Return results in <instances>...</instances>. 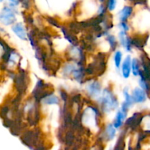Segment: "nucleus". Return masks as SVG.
<instances>
[{
	"label": "nucleus",
	"mask_w": 150,
	"mask_h": 150,
	"mask_svg": "<svg viewBox=\"0 0 150 150\" xmlns=\"http://www.w3.org/2000/svg\"><path fill=\"white\" fill-rule=\"evenodd\" d=\"M10 1H11L13 4H18L19 3V1H20V0H10Z\"/></svg>",
	"instance_id": "18"
},
{
	"label": "nucleus",
	"mask_w": 150,
	"mask_h": 150,
	"mask_svg": "<svg viewBox=\"0 0 150 150\" xmlns=\"http://www.w3.org/2000/svg\"><path fill=\"white\" fill-rule=\"evenodd\" d=\"M119 41L120 44L125 48L127 51H130L132 49V39L129 36H127V32L124 31H120L119 32Z\"/></svg>",
	"instance_id": "5"
},
{
	"label": "nucleus",
	"mask_w": 150,
	"mask_h": 150,
	"mask_svg": "<svg viewBox=\"0 0 150 150\" xmlns=\"http://www.w3.org/2000/svg\"><path fill=\"white\" fill-rule=\"evenodd\" d=\"M104 113H110L118 108V100L117 97L108 88H105L98 99Z\"/></svg>",
	"instance_id": "1"
},
{
	"label": "nucleus",
	"mask_w": 150,
	"mask_h": 150,
	"mask_svg": "<svg viewBox=\"0 0 150 150\" xmlns=\"http://www.w3.org/2000/svg\"><path fill=\"white\" fill-rule=\"evenodd\" d=\"M86 91H87L88 94L90 95L92 98H97L98 99L100 98L101 95V85L99 81H95L91 82L90 83L86 86Z\"/></svg>",
	"instance_id": "3"
},
{
	"label": "nucleus",
	"mask_w": 150,
	"mask_h": 150,
	"mask_svg": "<svg viewBox=\"0 0 150 150\" xmlns=\"http://www.w3.org/2000/svg\"><path fill=\"white\" fill-rule=\"evenodd\" d=\"M119 26H120L121 31H124V32H127L129 30V26L127 22H120Z\"/></svg>",
	"instance_id": "17"
},
{
	"label": "nucleus",
	"mask_w": 150,
	"mask_h": 150,
	"mask_svg": "<svg viewBox=\"0 0 150 150\" xmlns=\"http://www.w3.org/2000/svg\"><path fill=\"white\" fill-rule=\"evenodd\" d=\"M123 95H124V97H125L124 103L127 105V107H128V108H130V107L133 105V103L134 102H133V98H132L131 95H130L128 89H127V87L125 88V89H123Z\"/></svg>",
	"instance_id": "11"
},
{
	"label": "nucleus",
	"mask_w": 150,
	"mask_h": 150,
	"mask_svg": "<svg viewBox=\"0 0 150 150\" xmlns=\"http://www.w3.org/2000/svg\"><path fill=\"white\" fill-rule=\"evenodd\" d=\"M117 129L113 126L112 124H108L105 128V135L108 140H112L116 136Z\"/></svg>",
	"instance_id": "10"
},
{
	"label": "nucleus",
	"mask_w": 150,
	"mask_h": 150,
	"mask_svg": "<svg viewBox=\"0 0 150 150\" xmlns=\"http://www.w3.org/2000/svg\"><path fill=\"white\" fill-rule=\"evenodd\" d=\"M43 103L45 105H54V104L59 103V99L55 95H48L45 97L44 99H42Z\"/></svg>",
	"instance_id": "12"
},
{
	"label": "nucleus",
	"mask_w": 150,
	"mask_h": 150,
	"mask_svg": "<svg viewBox=\"0 0 150 150\" xmlns=\"http://www.w3.org/2000/svg\"><path fill=\"white\" fill-rule=\"evenodd\" d=\"M131 57L130 55L127 56L123 63L121 64V72L122 76L125 79H128L131 73Z\"/></svg>",
	"instance_id": "6"
},
{
	"label": "nucleus",
	"mask_w": 150,
	"mask_h": 150,
	"mask_svg": "<svg viewBox=\"0 0 150 150\" xmlns=\"http://www.w3.org/2000/svg\"><path fill=\"white\" fill-rule=\"evenodd\" d=\"M131 70L133 72V74L134 76H139V73H140V64H139V62L137 59H133L131 62Z\"/></svg>",
	"instance_id": "14"
},
{
	"label": "nucleus",
	"mask_w": 150,
	"mask_h": 150,
	"mask_svg": "<svg viewBox=\"0 0 150 150\" xmlns=\"http://www.w3.org/2000/svg\"><path fill=\"white\" fill-rule=\"evenodd\" d=\"M12 31L15 35L21 40H26L28 38V34L25 26L22 23H16L12 26Z\"/></svg>",
	"instance_id": "4"
},
{
	"label": "nucleus",
	"mask_w": 150,
	"mask_h": 150,
	"mask_svg": "<svg viewBox=\"0 0 150 150\" xmlns=\"http://www.w3.org/2000/svg\"><path fill=\"white\" fill-rule=\"evenodd\" d=\"M133 13V7L130 6H125L119 13V18L121 22H126Z\"/></svg>",
	"instance_id": "9"
},
{
	"label": "nucleus",
	"mask_w": 150,
	"mask_h": 150,
	"mask_svg": "<svg viewBox=\"0 0 150 150\" xmlns=\"http://www.w3.org/2000/svg\"><path fill=\"white\" fill-rule=\"evenodd\" d=\"M16 20L15 12L10 7H4L0 12V22L5 26L14 24Z\"/></svg>",
	"instance_id": "2"
},
{
	"label": "nucleus",
	"mask_w": 150,
	"mask_h": 150,
	"mask_svg": "<svg viewBox=\"0 0 150 150\" xmlns=\"http://www.w3.org/2000/svg\"><path fill=\"white\" fill-rule=\"evenodd\" d=\"M122 60V53L119 51V50L115 51L114 56V65H115L117 69H120V67H121Z\"/></svg>",
	"instance_id": "13"
},
{
	"label": "nucleus",
	"mask_w": 150,
	"mask_h": 150,
	"mask_svg": "<svg viewBox=\"0 0 150 150\" xmlns=\"http://www.w3.org/2000/svg\"><path fill=\"white\" fill-rule=\"evenodd\" d=\"M127 113L123 112L121 110H119L117 111V114H116L115 117L114 119V121H113L112 125L116 129H120V127L122 126L123 123H124L125 120L126 119L127 117Z\"/></svg>",
	"instance_id": "8"
},
{
	"label": "nucleus",
	"mask_w": 150,
	"mask_h": 150,
	"mask_svg": "<svg viewBox=\"0 0 150 150\" xmlns=\"http://www.w3.org/2000/svg\"><path fill=\"white\" fill-rule=\"evenodd\" d=\"M106 40L108 42V44H109L110 48H111V50L114 51L116 48H117V40L115 36L113 35H108V36L106 37Z\"/></svg>",
	"instance_id": "15"
},
{
	"label": "nucleus",
	"mask_w": 150,
	"mask_h": 150,
	"mask_svg": "<svg viewBox=\"0 0 150 150\" xmlns=\"http://www.w3.org/2000/svg\"><path fill=\"white\" fill-rule=\"evenodd\" d=\"M132 98L133 100V102L137 103H144L146 99V95L144 90L142 88H135L132 92Z\"/></svg>",
	"instance_id": "7"
},
{
	"label": "nucleus",
	"mask_w": 150,
	"mask_h": 150,
	"mask_svg": "<svg viewBox=\"0 0 150 150\" xmlns=\"http://www.w3.org/2000/svg\"><path fill=\"white\" fill-rule=\"evenodd\" d=\"M116 7H117V0H107L106 8L108 9V11H113Z\"/></svg>",
	"instance_id": "16"
},
{
	"label": "nucleus",
	"mask_w": 150,
	"mask_h": 150,
	"mask_svg": "<svg viewBox=\"0 0 150 150\" xmlns=\"http://www.w3.org/2000/svg\"><path fill=\"white\" fill-rule=\"evenodd\" d=\"M99 1H100V2H103V1H104V0H99Z\"/></svg>",
	"instance_id": "19"
}]
</instances>
